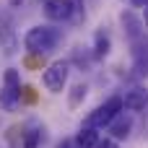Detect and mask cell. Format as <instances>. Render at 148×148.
Here are the masks:
<instances>
[{
  "mask_svg": "<svg viewBox=\"0 0 148 148\" xmlns=\"http://www.w3.org/2000/svg\"><path fill=\"white\" fill-rule=\"evenodd\" d=\"M86 91H88V88H86L83 83H75V86H73V91H70V99H68V104L75 109V107H78V104L86 99Z\"/></svg>",
  "mask_w": 148,
  "mask_h": 148,
  "instance_id": "obj_14",
  "label": "cell"
},
{
  "mask_svg": "<svg viewBox=\"0 0 148 148\" xmlns=\"http://www.w3.org/2000/svg\"><path fill=\"white\" fill-rule=\"evenodd\" d=\"M122 26H125V34H127V39L135 44V42H140V21L133 16V13H122Z\"/></svg>",
  "mask_w": 148,
  "mask_h": 148,
  "instance_id": "obj_11",
  "label": "cell"
},
{
  "mask_svg": "<svg viewBox=\"0 0 148 148\" xmlns=\"http://www.w3.org/2000/svg\"><path fill=\"white\" fill-rule=\"evenodd\" d=\"M0 49L8 57L18 52V36H16V29H13L10 18H0Z\"/></svg>",
  "mask_w": 148,
  "mask_h": 148,
  "instance_id": "obj_5",
  "label": "cell"
},
{
  "mask_svg": "<svg viewBox=\"0 0 148 148\" xmlns=\"http://www.w3.org/2000/svg\"><path fill=\"white\" fill-rule=\"evenodd\" d=\"M44 130L42 127H29L26 133H23V140H21V148H39L42 146V135Z\"/></svg>",
  "mask_w": 148,
  "mask_h": 148,
  "instance_id": "obj_13",
  "label": "cell"
},
{
  "mask_svg": "<svg viewBox=\"0 0 148 148\" xmlns=\"http://www.w3.org/2000/svg\"><path fill=\"white\" fill-rule=\"evenodd\" d=\"M18 3H21V0H10V5H13V8H16V5H18Z\"/></svg>",
  "mask_w": 148,
  "mask_h": 148,
  "instance_id": "obj_18",
  "label": "cell"
},
{
  "mask_svg": "<svg viewBox=\"0 0 148 148\" xmlns=\"http://www.w3.org/2000/svg\"><path fill=\"white\" fill-rule=\"evenodd\" d=\"M21 101V75L16 68L5 70L3 75V88H0V109L5 112H13Z\"/></svg>",
  "mask_w": 148,
  "mask_h": 148,
  "instance_id": "obj_2",
  "label": "cell"
},
{
  "mask_svg": "<svg viewBox=\"0 0 148 148\" xmlns=\"http://www.w3.org/2000/svg\"><path fill=\"white\" fill-rule=\"evenodd\" d=\"M109 49H112V39H109V34H107L104 29H99V31L94 34V55H96V57H107Z\"/></svg>",
  "mask_w": 148,
  "mask_h": 148,
  "instance_id": "obj_12",
  "label": "cell"
},
{
  "mask_svg": "<svg viewBox=\"0 0 148 148\" xmlns=\"http://www.w3.org/2000/svg\"><path fill=\"white\" fill-rule=\"evenodd\" d=\"M96 148H120V146H117L114 138H104V140H99V146H96Z\"/></svg>",
  "mask_w": 148,
  "mask_h": 148,
  "instance_id": "obj_15",
  "label": "cell"
},
{
  "mask_svg": "<svg viewBox=\"0 0 148 148\" xmlns=\"http://www.w3.org/2000/svg\"><path fill=\"white\" fill-rule=\"evenodd\" d=\"M99 127H91V125H83L75 135V146L78 148H96L99 146Z\"/></svg>",
  "mask_w": 148,
  "mask_h": 148,
  "instance_id": "obj_10",
  "label": "cell"
},
{
  "mask_svg": "<svg viewBox=\"0 0 148 148\" xmlns=\"http://www.w3.org/2000/svg\"><path fill=\"white\" fill-rule=\"evenodd\" d=\"M122 101H125V109H130V112H146L148 109V91L140 88V86L130 88V91H125Z\"/></svg>",
  "mask_w": 148,
  "mask_h": 148,
  "instance_id": "obj_7",
  "label": "cell"
},
{
  "mask_svg": "<svg viewBox=\"0 0 148 148\" xmlns=\"http://www.w3.org/2000/svg\"><path fill=\"white\" fill-rule=\"evenodd\" d=\"M146 26H148V8H146Z\"/></svg>",
  "mask_w": 148,
  "mask_h": 148,
  "instance_id": "obj_19",
  "label": "cell"
},
{
  "mask_svg": "<svg viewBox=\"0 0 148 148\" xmlns=\"http://www.w3.org/2000/svg\"><path fill=\"white\" fill-rule=\"evenodd\" d=\"M60 39H62V31L55 29V26H47V23L44 26H31L23 36V47L31 55H47L60 44Z\"/></svg>",
  "mask_w": 148,
  "mask_h": 148,
  "instance_id": "obj_1",
  "label": "cell"
},
{
  "mask_svg": "<svg viewBox=\"0 0 148 148\" xmlns=\"http://www.w3.org/2000/svg\"><path fill=\"white\" fill-rule=\"evenodd\" d=\"M130 130H133V117L130 114H117L114 120H112V125H109V133H112V138L114 140H127L130 138Z\"/></svg>",
  "mask_w": 148,
  "mask_h": 148,
  "instance_id": "obj_8",
  "label": "cell"
},
{
  "mask_svg": "<svg viewBox=\"0 0 148 148\" xmlns=\"http://www.w3.org/2000/svg\"><path fill=\"white\" fill-rule=\"evenodd\" d=\"M73 3L70 0H44V13L52 21H68L73 16Z\"/></svg>",
  "mask_w": 148,
  "mask_h": 148,
  "instance_id": "obj_6",
  "label": "cell"
},
{
  "mask_svg": "<svg viewBox=\"0 0 148 148\" xmlns=\"http://www.w3.org/2000/svg\"><path fill=\"white\" fill-rule=\"evenodd\" d=\"M122 107H125L122 96H112V99H107L101 107H96V109L88 114L86 125H91V127H109V125H112V120L122 112Z\"/></svg>",
  "mask_w": 148,
  "mask_h": 148,
  "instance_id": "obj_3",
  "label": "cell"
},
{
  "mask_svg": "<svg viewBox=\"0 0 148 148\" xmlns=\"http://www.w3.org/2000/svg\"><path fill=\"white\" fill-rule=\"evenodd\" d=\"M133 70L138 78H146L148 75V44H138L135 42V49H133Z\"/></svg>",
  "mask_w": 148,
  "mask_h": 148,
  "instance_id": "obj_9",
  "label": "cell"
},
{
  "mask_svg": "<svg viewBox=\"0 0 148 148\" xmlns=\"http://www.w3.org/2000/svg\"><path fill=\"white\" fill-rule=\"evenodd\" d=\"M143 130H146V135H148V125H143Z\"/></svg>",
  "mask_w": 148,
  "mask_h": 148,
  "instance_id": "obj_20",
  "label": "cell"
},
{
  "mask_svg": "<svg viewBox=\"0 0 148 148\" xmlns=\"http://www.w3.org/2000/svg\"><path fill=\"white\" fill-rule=\"evenodd\" d=\"M135 8H148V0H130Z\"/></svg>",
  "mask_w": 148,
  "mask_h": 148,
  "instance_id": "obj_16",
  "label": "cell"
},
{
  "mask_svg": "<svg viewBox=\"0 0 148 148\" xmlns=\"http://www.w3.org/2000/svg\"><path fill=\"white\" fill-rule=\"evenodd\" d=\"M57 148H73V143H70V140H62V143H60Z\"/></svg>",
  "mask_w": 148,
  "mask_h": 148,
  "instance_id": "obj_17",
  "label": "cell"
},
{
  "mask_svg": "<svg viewBox=\"0 0 148 148\" xmlns=\"http://www.w3.org/2000/svg\"><path fill=\"white\" fill-rule=\"evenodd\" d=\"M68 73H70V65H68L65 60H57V62H52V65L42 73V83L47 86V91L60 94V91L65 88V83H68Z\"/></svg>",
  "mask_w": 148,
  "mask_h": 148,
  "instance_id": "obj_4",
  "label": "cell"
}]
</instances>
